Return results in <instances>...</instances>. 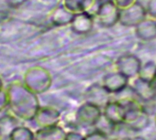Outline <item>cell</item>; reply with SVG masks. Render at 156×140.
Instances as JSON below:
<instances>
[{
    "instance_id": "9c48e42d",
    "label": "cell",
    "mask_w": 156,
    "mask_h": 140,
    "mask_svg": "<svg viewBox=\"0 0 156 140\" xmlns=\"http://www.w3.org/2000/svg\"><path fill=\"white\" fill-rule=\"evenodd\" d=\"M71 30L79 35H84L90 33L94 25L93 15L88 12H81L74 14L73 18L70 22Z\"/></svg>"
},
{
    "instance_id": "7c38bea8",
    "label": "cell",
    "mask_w": 156,
    "mask_h": 140,
    "mask_svg": "<svg viewBox=\"0 0 156 140\" xmlns=\"http://www.w3.org/2000/svg\"><path fill=\"white\" fill-rule=\"evenodd\" d=\"M40 83L41 85L47 90L51 84V77L48 71L43 68H33L27 72L26 75V85L29 89L35 83Z\"/></svg>"
},
{
    "instance_id": "d6986e66",
    "label": "cell",
    "mask_w": 156,
    "mask_h": 140,
    "mask_svg": "<svg viewBox=\"0 0 156 140\" xmlns=\"http://www.w3.org/2000/svg\"><path fill=\"white\" fill-rule=\"evenodd\" d=\"M145 9L147 15H149L152 18L156 19V0H148Z\"/></svg>"
},
{
    "instance_id": "603a6c76",
    "label": "cell",
    "mask_w": 156,
    "mask_h": 140,
    "mask_svg": "<svg viewBox=\"0 0 156 140\" xmlns=\"http://www.w3.org/2000/svg\"><path fill=\"white\" fill-rule=\"evenodd\" d=\"M26 0H8L9 2V5L12 6H20L22 5Z\"/></svg>"
},
{
    "instance_id": "ba28073f",
    "label": "cell",
    "mask_w": 156,
    "mask_h": 140,
    "mask_svg": "<svg viewBox=\"0 0 156 140\" xmlns=\"http://www.w3.org/2000/svg\"><path fill=\"white\" fill-rule=\"evenodd\" d=\"M134 94L144 102H151L156 98V86L154 83L136 77L131 86Z\"/></svg>"
},
{
    "instance_id": "9a60e30c",
    "label": "cell",
    "mask_w": 156,
    "mask_h": 140,
    "mask_svg": "<svg viewBox=\"0 0 156 140\" xmlns=\"http://www.w3.org/2000/svg\"><path fill=\"white\" fill-rule=\"evenodd\" d=\"M67 133L59 127H43L35 136L36 140H65Z\"/></svg>"
},
{
    "instance_id": "7402d4cb",
    "label": "cell",
    "mask_w": 156,
    "mask_h": 140,
    "mask_svg": "<svg viewBox=\"0 0 156 140\" xmlns=\"http://www.w3.org/2000/svg\"><path fill=\"white\" fill-rule=\"evenodd\" d=\"M7 105V94L6 92L0 90V111Z\"/></svg>"
},
{
    "instance_id": "44dd1931",
    "label": "cell",
    "mask_w": 156,
    "mask_h": 140,
    "mask_svg": "<svg viewBox=\"0 0 156 140\" xmlns=\"http://www.w3.org/2000/svg\"><path fill=\"white\" fill-rule=\"evenodd\" d=\"M65 140H85V136L77 132H69L67 133Z\"/></svg>"
},
{
    "instance_id": "6da1fadb",
    "label": "cell",
    "mask_w": 156,
    "mask_h": 140,
    "mask_svg": "<svg viewBox=\"0 0 156 140\" xmlns=\"http://www.w3.org/2000/svg\"><path fill=\"white\" fill-rule=\"evenodd\" d=\"M125 108L124 126L133 131L140 132L150 125V116L144 106L133 98H124L120 100Z\"/></svg>"
},
{
    "instance_id": "30bf717a",
    "label": "cell",
    "mask_w": 156,
    "mask_h": 140,
    "mask_svg": "<svg viewBox=\"0 0 156 140\" xmlns=\"http://www.w3.org/2000/svg\"><path fill=\"white\" fill-rule=\"evenodd\" d=\"M111 94L103 87L102 84L94 83L86 92V102L93 104L99 107H104L111 100Z\"/></svg>"
},
{
    "instance_id": "5b68a950",
    "label": "cell",
    "mask_w": 156,
    "mask_h": 140,
    "mask_svg": "<svg viewBox=\"0 0 156 140\" xmlns=\"http://www.w3.org/2000/svg\"><path fill=\"white\" fill-rule=\"evenodd\" d=\"M141 60L134 54L125 53L121 55L116 61L117 71L127 78H136L142 67Z\"/></svg>"
},
{
    "instance_id": "52a82bcc",
    "label": "cell",
    "mask_w": 156,
    "mask_h": 140,
    "mask_svg": "<svg viewBox=\"0 0 156 140\" xmlns=\"http://www.w3.org/2000/svg\"><path fill=\"white\" fill-rule=\"evenodd\" d=\"M103 87L111 94H119L124 91L129 84V78L124 76L120 72L116 71L113 72L107 73L102 78Z\"/></svg>"
},
{
    "instance_id": "5bb4252c",
    "label": "cell",
    "mask_w": 156,
    "mask_h": 140,
    "mask_svg": "<svg viewBox=\"0 0 156 140\" xmlns=\"http://www.w3.org/2000/svg\"><path fill=\"white\" fill-rule=\"evenodd\" d=\"M35 117L39 118V125L43 127H49L53 126H58L60 115L58 111L54 108L46 107L37 111Z\"/></svg>"
},
{
    "instance_id": "d4e9b609",
    "label": "cell",
    "mask_w": 156,
    "mask_h": 140,
    "mask_svg": "<svg viewBox=\"0 0 156 140\" xmlns=\"http://www.w3.org/2000/svg\"><path fill=\"white\" fill-rule=\"evenodd\" d=\"M1 88H2V82H1V79H0V90H1Z\"/></svg>"
},
{
    "instance_id": "2e32d148",
    "label": "cell",
    "mask_w": 156,
    "mask_h": 140,
    "mask_svg": "<svg viewBox=\"0 0 156 140\" xmlns=\"http://www.w3.org/2000/svg\"><path fill=\"white\" fill-rule=\"evenodd\" d=\"M74 14L71 13L69 10H68L63 5L58 6V8H56L51 17H50V20L52 22L53 25L55 26H67L69 25L72 18H73Z\"/></svg>"
},
{
    "instance_id": "8fae6325",
    "label": "cell",
    "mask_w": 156,
    "mask_h": 140,
    "mask_svg": "<svg viewBox=\"0 0 156 140\" xmlns=\"http://www.w3.org/2000/svg\"><path fill=\"white\" fill-rule=\"evenodd\" d=\"M100 3L99 0H63V6L73 14L81 12L90 13L91 10H94L96 14Z\"/></svg>"
},
{
    "instance_id": "ac0fdd59",
    "label": "cell",
    "mask_w": 156,
    "mask_h": 140,
    "mask_svg": "<svg viewBox=\"0 0 156 140\" xmlns=\"http://www.w3.org/2000/svg\"><path fill=\"white\" fill-rule=\"evenodd\" d=\"M85 140H110L108 135L101 130L93 131L87 136H85Z\"/></svg>"
},
{
    "instance_id": "484cf974",
    "label": "cell",
    "mask_w": 156,
    "mask_h": 140,
    "mask_svg": "<svg viewBox=\"0 0 156 140\" xmlns=\"http://www.w3.org/2000/svg\"><path fill=\"white\" fill-rule=\"evenodd\" d=\"M154 123H155V126H156V115H155V116H154Z\"/></svg>"
},
{
    "instance_id": "3957f363",
    "label": "cell",
    "mask_w": 156,
    "mask_h": 140,
    "mask_svg": "<svg viewBox=\"0 0 156 140\" xmlns=\"http://www.w3.org/2000/svg\"><path fill=\"white\" fill-rule=\"evenodd\" d=\"M121 9L112 0H105L100 3L95 16L99 23L104 28H112L119 23Z\"/></svg>"
},
{
    "instance_id": "ffe728a7",
    "label": "cell",
    "mask_w": 156,
    "mask_h": 140,
    "mask_svg": "<svg viewBox=\"0 0 156 140\" xmlns=\"http://www.w3.org/2000/svg\"><path fill=\"white\" fill-rule=\"evenodd\" d=\"M112 1L116 4V6L120 9H124L137 2V0H112Z\"/></svg>"
},
{
    "instance_id": "e0dca14e",
    "label": "cell",
    "mask_w": 156,
    "mask_h": 140,
    "mask_svg": "<svg viewBox=\"0 0 156 140\" xmlns=\"http://www.w3.org/2000/svg\"><path fill=\"white\" fill-rule=\"evenodd\" d=\"M139 78L150 82L154 83L156 78V63L154 61H147L146 63L142 64L138 76Z\"/></svg>"
},
{
    "instance_id": "8992f818",
    "label": "cell",
    "mask_w": 156,
    "mask_h": 140,
    "mask_svg": "<svg viewBox=\"0 0 156 140\" xmlns=\"http://www.w3.org/2000/svg\"><path fill=\"white\" fill-rule=\"evenodd\" d=\"M102 116L112 127L122 126L125 118V108L120 101H110L103 107Z\"/></svg>"
},
{
    "instance_id": "cb8c5ba5",
    "label": "cell",
    "mask_w": 156,
    "mask_h": 140,
    "mask_svg": "<svg viewBox=\"0 0 156 140\" xmlns=\"http://www.w3.org/2000/svg\"><path fill=\"white\" fill-rule=\"evenodd\" d=\"M129 140H146L144 138H143V137H133V138H130Z\"/></svg>"
},
{
    "instance_id": "4316f807",
    "label": "cell",
    "mask_w": 156,
    "mask_h": 140,
    "mask_svg": "<svg viewBox=\"0 0 156 140\" xmlns=\"http://www.w3.org/2000/svg\"><path fill=\"white\" fill-rule=\"evenodd\" d=\"M154 84H155V86H156V78H155V80H154Z\"/></svg>"
},
{
    "instance_id": "4fadbf2b",
    "label": "cell",
    "mask_w": 156,
    "mask_h": 140,
    "mask_svg": "<svg viewBox=\"0 0 156 140\" xmlns=\"http://www.w3.org/2000/svg\"><path fill=\"white\" fill-rule=\"evenodd\" d=\"M135 34L143 41H152L156 39V19L145 18L135 27Z\"/></svg>"
},
{
    "instance_id": "7a4b0ae2",
    "label": "cell",
    "mask_w": 156,
    "mask_h": 140,
    "mask_svg": "<svg viewBox=\"0 0 156 140\" xmlns=\"http://www.w3.org/2000/svg\"><path fill=\"white\" fill-rule=\"evenodd\" d=\"M101 117V108L88 102L81 105L76 113V121L82 127H92L97 126Z\"/></svg>"
},
{
    "instance_id": "277c9868",
    "label": "cell",
    "mask_w": 156,
    "mask_h": 140,
    "mask_svg": "<svg viewBox=\"0 0 156 140\" xmlns=\"http://www.w3.org/2000/svg\"><path fill=\"white\" fill-rule=\"evenodd\" d=\"M146 17L147 12L145 7L137 1L133 5L124 9H121L119 23H121L124 27L135 28L139 23L144 20Z\"/></svg>"
}]
</instances>
